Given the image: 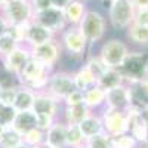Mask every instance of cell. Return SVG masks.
Masks as SVG:
<instances>
[{"instance_id":"d4e9b609","label":"cell","mask_w":148,"mask_h":148,"mask_svg":"<svg viewBox=\"0 0 148 148\" xmlns=\"http://www.w3.org/2000/svg\"><path fill=\"white\" fill-rule=\"evenodd\" d=\"M34 98L36 95L30 90V89H21L16 93V99L14 102L15 110L18 111H28L33 108V102H34Z\"/></svg>"},{"instance_id":"e575fe53","label":"cell","mask_w":148,"mask_h":148,"mask_svg":"<svg viewBox=\"0 0 148 148\" xmlns=\"http://www.w3.org/2000/svg\"><path fill=\"white\" fill-rule=\"evenodd\" d=\"M15 77L16 74L10 73L3 67V70L0 71V89H10V88H16L15 86Z\"/></svg>"},{"instance_id":"d6986e66","label":"cell","mask_w":148,"mask_h":148,"mask_svg":"<svg viewBox=\"0 0 148 148\" xmlns=\"http://www.w3.org/2000/svg\"><path fill=\"white\" fill-rule=\"evenodd\" d=\"M129 95H130V107L139 110L148 107V90L142 84V82H135L132 89H129Z\"/></svg>"},{"instance_id":"ee69618b","label":"cell","mask_w":148,"mask_h":148,"mask_svg":"<svg viewBox=\"0 0 148 148\" xmlns=\"http://www.w3.org/2000/svg\"><path fill=\"white\" fill-rule=\"evenodd\" d=\"M8 28H9L8 21L5 19V16H3V15H0V34H3Z\"/></svg>"},{"instance_id":"30bf717a","label":"cell","mask_w":148,"mask_h":148,"mask_svg":"<svg viewBox=\"0 0 148 148\" xmlns=\"http://www.w3.org/2000/svg\"><path fill=\"white\" fill-rule=\"evenodd\" d=\"M49 89H51V93L53 96L65 99L76 89V86H74V77L67 73H56L49 80Z\"/></svg>"},{"instance_id":"c3c4849f","label":"cell","mask_w":148,"mask_h":148,"mask_svg":"<svg viewBox=\"0 0 148 148\" xmlns=\"http://www.w3.org/2000/svg\"><path fill=\"white\" fill-rule=\"evenodd\" d=\"M5 3H6V2H5V0H0V9H2V8H3V5H5Z\"/></svg>"},{"instance_id":"9c48e42d","label":"cell","mask_w":148,"mask_h":148,"mask_svg":"<svg viewBox=\"0 0 148 148\" xmlns=\"http://www.w3.org/2000/svg\"><path fill=\"white\" fill-rule=\"evenodd\" d=\"M31 56L37 59L39 62H42L46 68H51L59 56V46L53 40H49L43 45L33 46L31 47Z\"/></svg>"},{"instance_id":"7bdbcfd3","label":"cell","mask_w":148,"mask_h":148,"mask_svg":"<svg viewBox=\"0 0 148 148\" xmlns=\"http://www.w3.org/2000/svg\"><path fill=\"white\" fill-rule=\"evenodd\" d=\"M136 9H148V0H132Z\"/></svg>"},{"instance_id":"44dd1931","label":"cell","mask_w":148,"mask_h":148,"mask_svg":"<svg viewBox=\"0 0 148 148\" xmlns=\"http://www.w3.org/2000/svg\"><path fill=\"white\" fill-rule=\"evenodd\" d=\"M86 12L84 3L82 0H73V2L64 9V15H65V21L74 25H79L83 15Z\"/></svg>"},{"instance_id":"bcb514c9","label":"cell","mask_w":148,"mask_h":148,"mask_svg":"<svg viewBox=\"0 0 148 148\" xmlns=\"http://www.w3.org/2000/svg\"><path fill=\"white\" fill-rule=\"evenodd\" d=\"M16 148H30V147H28L27 144H24V142H22V144H21V145H18Z\"/></svg>"},{"instance_id":"4316f807","label":"cell","mask_w":148,"mask_h":148,"mask_svg":"<svg viewBox=\"0 0 148 148\" xmlns=\"http://www.w3.org/2000/svg\"><path fill=\"white\" fill-rule=\"evenodd\" d=\"M19 46V42L15 39V36L12 34L9 30H6L3 34H0V55H8L14 49Z\"/></svg>"},{"instance_id":"d6a6232c","label":"cell","mask_w":148,"mask_h":148,"mask_svg":"<svg viewBox=\"0 0 148 148\" xmlns=\"http://www.w3.org/2000/svg\"><path fill=\"white\" fill-rule=\"evenodd\" d=\"M83 139H84V138H83V133H82V130L79 129L77 125H70V126L67 127V145L76 147V145H79Z\"/></svg>"},{"instance_id":"f35d334b","label":"cell","mask_w":148,"mask_h":148,"mask_svg":"<svg viewBox=\"0 0 148 148\" xmlns=\"http://www.w3.org/2000/svg\"><path fill=\"white\" fill-rule=\"evenodd\" d=\"M133 24H138V25H148V9H136L135 10Z\"/></svg>"},{"instance_id":"8d00e7d4","label":"cell","mask_w":148,"mask_h":148,"mask_svg":"<svg viewBox=\"0 0 148 148\" xmlns=\"http://www.w3.org/2000/svg\"><path fill=\"white\" fill-rule=\"evenodd\" d=\"M84 95L82 90L79 89H74L67 98H65V102H67V107H71V105H79V104H84Z\"/></svg>"},{"instance_id":"8992f818","label":"cell","mask_w":148,"mask_h":148,"mask_svg":"<svg viewBox=\"0 0 148 148\" xmlns=\"http://www.w3.org/2000/svg\"><path fill=\"white\" fill-rule=\"evenodd\" d=\"M127 56V47L126 45L120 40H110L107 42L102 49L99 58L108 68H119L125 58Z\"/></svg>"},{"instance_id":"f6af8a7d","label":"cell","mask_w":148,"mask_h":148,"mask_svg":"<svg viewBox=\"0 0 148 148\" xmlns=\"http://www.w3.org/2000/svg\"><path fill=\"white\" fill-rule=\"evenodd\" d=\"M142 84L147 88V90H148V73H147V76L144 77V80H142Z\"/></svg>"},{"instance_id":"4fadbf2b","label":"cell","mask_w":148,"mask_h":148,"mask_svg":"<svg viewBox=\"0 0 148 148\" xmlns=\"http://www.w3.org/2000/svg\"><path fill=\"white\" fill-rule=\"evenodd\" d=\"M62 42H64L65 49L73 55H82L86 49V43H88L86 39L83 37V34L80 33L79 27L65 31Z\"/></svg>"},{"instance_id":"8fae6325","label":"cell","mask_w":148,"mask_h":148,"mask_svg":"<svg viewBox=\"0 0 148 148\" xmlns=\"http://www.w3.org/2000/svg\"><path fill=\"white\" fill-rule=\"evenodd\" d=\"M31 56V52L27 51L25 47H21L18 46L16 49H14L10 53L5 55L3 56V67L6 70H9L10 73L14 74H19V71L24 68V65L27 64V61L30 59Z\"/></svg>"},{"instance_id":"7402d4cb","label":"cell","mask_w":148,"mask_h":148,"mask_svg":"<svg viewBox=\"0 0 148 148\" xmlns=\"http://www.w3.org/2000/svg\"><path fill=\"white\" fill-rule=\"evenodd\" d=\"M73 77H74V86H76V89H79L82 92L90 89L92 86L96 84V79L93 77V74L86 67H83L82 70H79Z\"/></svg>"},{"instance_id":"cb8c5ba5","label":"cell","mask_w":148,"mask_h":148,"mask_svg":"<svg viewBox=\"0 0 148 148\" xmlns=\"http://www.w3.org/2000/svg\"><path fill=\"white\" fill-rule=\"evenodd\" d=\"M22 142H24L22 135L16 132L12 126L6 127L5 132L2 133V136H0V148H16Z\"/></svg>"},{"instance_id":"9a60e30c","label":"cell","mask_w":148,"mask_h":148,"mask_svg":"<svg viewBox=\"0 0 148 148\" xmlns=\"http://www.w3.org/2000/svg\"><path fill=\"white\" fill-rule=\"evenodd\" d=\"M67 145V126L61 123H53L47 129L46 147L47 148H64Z\"/></svg>"},{"instance_id":"681fc988","label":"cell","mask_w":148,"mask_h":148,"mask_svg":"<svg viewBox=\"0 0 148 148\" xmlns=\"http://www.w3.org/2000/svg\"><path fill=\"white\" fill-rule=\"evenodd\" d=\"M30 148H42L40 145H36V147H30Z\"/></svg>"},{"instance_id":"277c9868","label":"cell","mask_w":148,"mask_h":148,"mask_svg":"<svg viewBox=\"0 0 148 148\" xmlns=\"http://www.w3.org/2000/svg\"><path fill=\"white\" fill-rule=\"evenodd\" d=\"M3 16L9 25H18L33 19V6L30 0H9L2 8Z\"/></svg>"},{"instance_id":"5bb4252c","label":"cell","mask_w":148,"mask_h":148,"mask_svg":"<svg viewBox=\"0 0 148 148\" xmlns=\"http://www.w3.org/2000/svg\"><path fill=\"white\" fill-rule=\"evenodd\" d=\"M53 31L49 30L43 25H40L39 22H34L31 21L30 22V27H28V33H27V39L25 42L33 46H39V45H43L49 40H53Z\"/></svg>"},{"instance_id":"ac0fdd59","label":"cell","mask_w":148,"mask_h":148,"mask_svg":"<svg viewBox=\"0 0 148 148\" xmlns=\"http://www.w3.org/2000/svg\"><path fill=\"white\" fill-rule=\"evenodd\" d=\"M121 83H123V76L117 68H107L105 73L96 80V84L105 92L117 88V86H121Z\"/></svg>"},{"instance_id":"484cf974","label":"cell","mask_w":148,"mask_h":148,"mask_svg":"<svg viewBox=\"0 0 148 148\" xmlns=\"http://www.w3.org/2000/svg\"><path fill=\"white\" fill-rule=\"evenodd\" d=\"M83 95H84V101L83 102L88 107H98V105H101L105 101V90L101 89L98 84L92 86V88L88 89V90H84Z\"/></svg>"},{"instance_id":"4dcf8cb0","label":"cell","mask_w":148,"mask_h":148,"mask_svg":"<svg viewBox=\"0 0 148 148\" xmlns=\"http://www.w3.org/2000/svg\"><path fill=\"white\" fill-rule=\"evenodd\" d=\"M86 68H88L92 74H93V77L98 80L102 74L105 73V70L108 68L104 62H102V59L101 58H90L88 61V64H86Z\"/></svg>"},{"instance_id":"83f0119b","label":"cell","mask_w":148,"mask_h":148,"mask_svg":"<svg viewBox=\"0 0 148 148\" xmlns=\"http://www.w3.org/2000/svg\"><path fill=\"white\" fill-rule=\"evenodd\" d=\"M129 37L138 45H148V25H138L130 24L129 27Z\"/></svg>"},{"instance_id":"1f68e13d","label":"cell","mask_w":148,"mask_h":148,"mask_svg":"<svg viewBox=\"0 0 148 148\" xmlns=\"http://www.w3.org/2000/svg\"><path fill=\"white\" fill-rule=\"evenodd\" d=\"M88 148H111V136L98 133L88 139Z\"/></svg>"},{"instance_id":"ba28073f","label":"cell","mask_w":148,"mask_h":148,"mask_svg":"<svg viewBox=\"0 0 148 148\" xmlns=\"http://www.w3.org/2000/svg\"><path fill=\"white\" fill-rule=\"evenodd\" d=\"M34 22H39L40 25L52 30L53 33L61 30L65 24V15H64V10L61 9H56V8H49L43 12H37V14L33 15V19Z\"/></svg>"},{"instance_id":"ab89813d","label":"cell","mask_w":148,"mask_h":148,"mask_svg":"<svg viewBox=\"0 0 148 148\" xmlns=\"http://www.w3.org/2000/svg\"><path fill=\"white\" fill-rule=\"evenodd\" d=\"M53 125V117L49 116H37V127L40 130H47Z\"/></svg>"},{"instance_id":"b9f144b4","label":"cell","mask_w":148,"mask_h":148,"mask_svg":"<svg viewBox=\"0 0 148 148\" xmlns=\"http://www.w3.org/2000/svg\"><path fill=\"white\" fill-rule=\"evenodd\" d=\"M139 116H141L142 123L148 127V107H144V108H141V110H139Z\"/></svg>"},{"instance_id":"7dc6e473","label":"cell","mask_w":148,"mask_h":148,"mask_svg":"<svg viewBox=\"0 0 148 148\" xmlns=\"http://www.w3.org/2000/svg\"><path fill=\"white\" fill-rule=\"evenodd\" d=\"M5 129H6V127H5L3 125H0V136H2V133L5 132Z\"/></svg>"},{"instance_id":"74e56055","label":"cell","mask_w":148,"mask_h":148,"mask_svg":"<svg viewBox=\"0 0 148 148\" xmlns=\"http://www.w3.org/2000/svg\"><path fill=\"white\" fill-rule=\"evenodd\" d=\"M30 2H31L34 14H37V12H43V10H46L49 8H52V0H30Z\"/></svg>"},{"instance_id":"ffe728a7","label":"cell","mask_w":148,"mask_h":148,"mask_svg":"<svg viewBox=\"0 0 148 148\" xmlns=\"http://www.w3.org/2000/svg\"><path fill=\"white\" fill-rule=\"evenodd\" d=\"M77 126L82 130L84 139H89V138L95 136V135H98V133H102V127H104L102 120L98 119V117H92V116L86 117L83 121L79 123Z\"/></svg>"},{"instance_id":"7c38bea8","label":"cell","mask_w":148,"mask_h":148,"mask_svg":"<svg viewBox=\"0 0 148 148\" xmlns=\"http://www.w3.org/2000/svg\"><path fill=\"white\" fill-rule=\"evenodd\" d=\"M105 99L108 104V108L113 110H121L125 107L130 105V95H129V89H126L125 86H117L114 89H110L105 92Z\"/></svg>"},{"instance_id":"603a6c76","label":"cell","mask_w":148,"mask_h":148,"mask_svg":"<svg viewBox=\"0 0 148 148\" xmlns=\"http://www.w3.org/2000/svg\"><path fill=\"white\" fill-rule=\"evenodd\" d=\"M65 117L68 125H79L86 117H89V107L86 104H79V105H71L67 107L65 110Z\"/></svg>"},{"instance_id":"f1b7e54d","label":"cell","mask_w":148,"mask_h":148,"mask_svg":"<svg viewBox=\"0 0 148 148\" xmlns=\"http://www.w3.org/2000/svg\"><path fill=\"white\" fill-rule=\"evenodd\" d=\"M16 114L18 111L15 110L14 105H6L0 102V125H3L5 127H10L14 125Z\"/></svg>"},{"instance_id":"2e32d148","label":"cell","mask_w":148,"mask_h":148,"mask_svg":"<svg viewBox=\"0 0 148 148\" xmlns=\"http://www.w3.org/2000/svg\"><path fill=\"white\" fill-rule=\"evenodd\" d=\"M16 132H19L21 135L27 133L28 130L31 129H36L37 127V116L33 110H28V111H19L16 114L15 120H14V125H12Z\"/></svg>"},{"instance_id":"3957f363","label":"cell","mask_w":148,"mask_h":148,"mask_svg":"<svg viewBox=\"0 0 148 148\" xmlns=\"http://www.w3.org/2000/svg\"><path fill=\"white\" fill-rule=\"evenodd\" d=\"M123 79H129L132 83L135 82H142L144 77L147 76V58L144 53L135 52V53H127L123 64L117 68Z\"/></svg>"},{"instance_id":"f546056e","label":"cell","mask_w":148,"mask_h":148,"mask_svg":"<svg viewBox=\"0 0 148 148\" xmlns=\"http://www.w3.org/2000/svg\"><path fill=\"white\" fill-rule=\"evenodd\" d=\"M135 145H136V139L126 133L111 136V148H135Z\"/></svg>"},{"instance_id":"836d02e7","label":"cell","mask_w":148,"mask_h":148,"mask_svg":"<svg viewBox=\"0 0 148 148\" xmlns=\"http://www.w3.org/2000/svg\"><path fill=\"white\" fill-rule=\"evenodd\" d=\"M22 139H24V144H27L28 147L40 145V142L43 141V130H40L39 127L31 129L27 133L22 135Z\"/></svg>"},{"instance_id":"6da1fadb","label":"cell","mask_w":148,"mask_h":148,"mask_svg":"<svg viewBox=\"0 0 148 148\" xmlns=\"http://www.w3.org/2000/svg\"><path fill=\"white\" fill-rule=\"evenodd\" d=\"M135 8L132 0H111L110 2V22L117 30L129 28L130 24H133L135 18Z\"/></svg>"},{"instance_id":"f907efd6","label":"cell","mask_w":148,"mask_h":148,"mask_svg":"<svg viewBox=\"0 0 148 148\" xmlns=\"http://www.w3.org/2000/svg\"><path fill=\"white\" fill-rule=\"evenodd\" d=\"M0 92H2V89H0Z\"/></svg>"},{"instance_id":"e0dca14e","label":"cell","mask_w":148,"mask_h":148,"mask_svg":"<svg viewBox=\"0 0 148 148\" xmlns=\"http://www.w3.org/2000/svg\"><path fill=\"white\" fill-rule=\"evenodd\" d=\"M36 116H49L53 117L56 113V102L52 96L49 95H36L33 108Z\"/></svg>"},{"instance_id":"60d3db41","label":"cell","mask_w":148,"mask_h":148,"mask_svg":"<svg viewBox=\"0 0 148 148\" xmlns=\"http://www.w3.org/2000/svg\"><path fill=\"white\" fill-rule=\"evenodd\" d=\"M73 2V0H52V6L56 8V9H61V10H64L70 3Z\"/></svg>"},{"instance_id":"52a82bcc","label":"cell","mask_w":148,"mask_h":148,"mask_svg":"<svg viewBox=\"0 0 148 148\" xmlns=\"http://www.w3.org/2000/svg\"><path fill=\"white\" fill-rule=\"evenodd\" d=\"M102 125L105 130L108 132L110 136H117V135H123L129 130V121L127 117L119 110L108 108L104 114Z\"/></svg>"},{"instance_id":"5b68a950","label":"cell","mask_w":148,"mask_h":148,"mask_svg":"<svg viewBox=\"0 0 148 148\" xmlns=\"http://www.w3.org/2000/svg\"><path fill=\"white\" fill-rule=\"evenodd\" d=\"M18 77L21 79V82L28 84L31 89H42L47 83V68L37 59L30 56L27 64L19 71Z\"/></svg>"},{"instance_id":"d590c367","label":"cell","mask_w":148,"mask_h":148,"mask_svg":"<svg viewBox=\"0 0 148 148\" xmlns=\"http://www.w3.org/2000/svg\"><path fill=\"white\" fill-rule=\"evenodd\" d=\"M16 93H18L16 88L2 89V92H0V102L6 104V105H14V102L16 99Z\"/></svg>"},{"instance_id":"7a4b0ae2","label":"cell","mask_w":148,"mask_h":148,"mask_svg":"<svg viewBox=\"0 0 148 148\" xmlns=\"http://www.w3.org/2000/svg\"><path fill=\"white\" fill-rule=\"evenodd\" d=\"M79 30L86 39V42L93 43V42L101 40L105 33L104 16L96 10H86L79 24Z\"/></svg>"}]
</instances>
